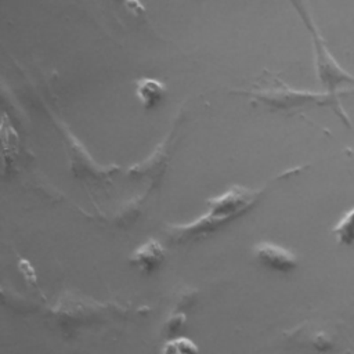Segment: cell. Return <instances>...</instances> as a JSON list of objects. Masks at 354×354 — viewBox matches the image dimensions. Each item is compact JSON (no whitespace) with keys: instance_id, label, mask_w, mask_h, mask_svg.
<instances>
[{"instance_id":"obj_4","label":"cell","mask_w":354,"mask_h":354,"mask_svg":"<svg viewBox=\"0 0 354 354\" xmlns=\"http://www.w3.org/2000/svg\"><path fill=\"white\" fill-rule=\"evenodd\" d=\"M254 254L257 260L279 272H289L297 267V257L293 252L271 242H260L254 246Z\"/></svg>"},{"instance_id":"obj_9","label":"cell","mask_w":354,"mask_h":354,"mask_svg":"<svg viewBox=\"0 0 354 354\" xmlns=\"http://www.w3.org/2000/svg\"><path fill=\"white\" fill-rule=\"evenodd\" d=\"M19 270H21V272L25 275V279H26L29 283L37 286V285H36L35 270H33V267H32L26 260H21V261H19Z\"/></svg>"},{"instance_id":"obj_3","label":"cell","mask_w":354,"mask_h":354,"mask_svg":"<svg viewBox=\"0 0 354 354\" xmlns=\"http://www.w3.org/2000/svg\"><path fill=\"white\" fill-rule=\"evenodd\" d=\"M252 94L259 101L278 109H292V108H300L311 104H330V102H336L337 97L340 95V94H332L328 91L314 93V91L295 90L285 86L281 82H279V86H275V79L272 80L271 86L267 84V86L259 87Z\"/></svg>"},{"instance_id":"obj_1","label":"cell","mask_w":354,"mask_h":354,"mask_svg":"<svg viewBox=\"0 0 354 354\" xmlns=\"http://www.w3.org/2000/svg\"><path fill=\"white\" fill-rule=\"evenodd\" d=\"M264 189H250L241 185H234L224 194L207 201V212L189 224L169 225V234L174 242H189L209 232H213L220 225L239 217L260 198Z\"/></svg>"},{"instance_id":"obj_6","label":"cell","mask_w":354,"mask_h":354,"mask_svg":"<svg viewBox=\"0 0 354 354\" xmlns=\"http://www.w3.org/2000/svg\"><path fill=\"white\" fill-rule=\"evenodd\" d=\"M165 93H166V87L159 80L142 77L136 82L137 98L140 100L141 105L145 109H151L156 106L163 98Z\"/></svg>"},{"instance_id":"obj_2","label":"cell","mask_w":354,"mask_h":354,"mask_svg":"<svg viewBox=\"0 0 354 354\" xmlns=\"http://www.w3.org/2000/svg\"><path fill=\"white\" fill-rule=\"evenodd\" d=\"M290 3L295 6L297 10L299 15L301 17L304 25L307 26L311 39H313V46L315 51V68H317V75L318 80L321 82L322 87L332 94H346L347 91H340L339 87L344 83L354 84V76L344 71L339 62L333 58L330 51L328 50L326 44L324 43L322 36L319 35L317 25L314 24L310 12L307 11V7L303 0H290Z\"/></svg>"},{"instance_id":"obj_8","label":"cell","mask_w":354,"mask_h":354,"mask_svg":"<svg viewBox=\"0 0 354 354\" xmlns=\"http://www.w3.org/2000/svg\"><path fill=\"white\" fill-rule=\"evenodd\" d=\"M199 348L195 346V343L188 339V337H177L171 342H167V344H165L163 351L165 353H196Z\"/></svg>"},{"instance_id":"obj_7","label":"cell","mask_w":354,"mask_h":354,"mask_svg":"<svg viewBox=\"0 0 354 354\" xmlns=\"http://www.w3.org/2000/svg\"><path fill=\"white\" fill-rule=\"evenodd\" d=\"M332 234L335 235L339 245H354V206L339 218V221L332 228Z\"/></svg>"},{"instance_id":"obj_5","label":"cell","mask_w":354,"mask_h":354,"mask_svg":"<svg viewBox=\"0 0 354 354\" xmlns=\"http://www.w3.org/2000/svg\"><path fill=\"white\" fill-rule=\"evenodd\" d=\"M165 260V249L163 246L155 241L149 239L142 243L131 256L133 264H136L142 272L151 274L155 271Z\"/></svg>"}]
</instances>
